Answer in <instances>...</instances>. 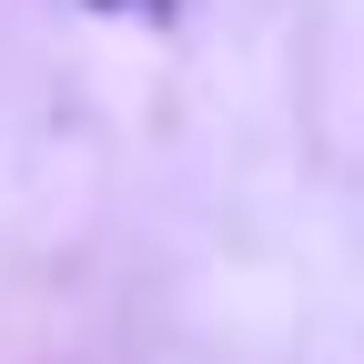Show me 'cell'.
Here are the masks:
<instances>
[{"instance_id":"6da1fadb","label":"cell","mask_w":364,"mask_h":364,"mask_svg":"<svg viewBox=\"0 0 364 364\" xmlns=\"http://www.w3.org/2000/svg\"><path fill=\"white\" fill-rule=\"evenodd\" d=\"M91 11H142V21H172L182 0H91Z\"/></svg>"}]
</instances>
